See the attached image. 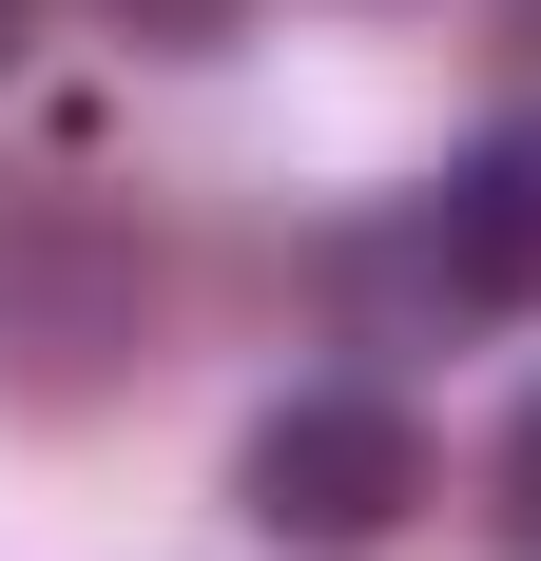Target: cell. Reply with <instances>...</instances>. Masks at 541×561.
<instances>
[{
  "label": "cell",
  "mask_w": 541,
  "mask_h": 561,
  "mask_svg": "<svg viewBox=\"0 0 541 561\" xmlns=\"http://www.w3.org/2000/svg\"><path fill=\"white\" fill-rule=\"evenodd\" d=\"M136 58H214V39H252V0H97Z\"/></svg>",
  "instance_id": "obj_5"
},
{
  "label": "cell",
  "mask_w": 541,
  "mask_h": 561,
  "mask_svg": "<svg viewBox=\"0 0 541 561\" xmlns=\"http://www.w3.org/2000/svg\"><path fill=\"white\" fill-rule=\"evenodd\" d=\"M484 542H503V561H541V388L503 407V446H484Z\"/></svg>",
  "instance_id": "obj_4"
},
{
  "label": "cell",
  "mask_w": 541,
  "mask_h": 561,
  "mask_svg": "<svg viewBox=\"0 0 541 561\" xmlns=\"http://www.w3.org/2000/svg\"><path fill=\"white\" fill-rule=\"evenodd\" d=\"M136 330H156L136 232L58 214V194H0V388H20V407H78V388H116Z\"/></svg>",
  "instance_id": "obj_2"
},
{
  "label": "cell",
  "mask_w": 541,
  "mask_h": 561,
  "mask_svg": "<svg viewBox=\"0 0 541 561\" xmlns=\"http://www.w3.org/2000/svg\"><path fill=\"white\" fill-rule=\"evenodd\" d=\"M368 272H406L426 310H464V330L541 310V116H484V136L445 156V194H406V252H368Z\"/></svg>",
  "instance_id": "obj_3"
},
{
  "label": "cell",
  "mask_w": 541,
  "mask_h": 561,
  "mask_svg": "<svg viewBox=\"0 0 541 561\" xmlns=\"http://www.w3.org/2000/svg\"><path fill=\"white\" fill-rule=\"evenodd\" d=\"M20 39H39V0H0V78H20Z\"/></svg>",
  "instance_id": "obj_6"
},
{
  "label": "cell",
  "mask_w": 541,
  "mask_h": 561,
  "mask_svg": "<svg viewBox=\"0 0 541 561\" xmlns=\"http://www.w3.org/2000/svg\"><path fill=\"white\" fill-rule=\"evenodd\" d=\"M232 504H252V542H290V561H368V542H406V504H426V426L387 388H290L232 446Z\"/></svg>",
  "instance_id": "obj_1"
}]
</instances>
